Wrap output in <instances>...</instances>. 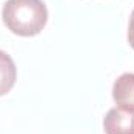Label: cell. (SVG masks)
I'll list each match as a JSON object with an SVG mask.
<instances>
[{"label": "cell", "mask_w": 134, "mask_h": 134, "mask_svg": "<svg viewBox=\"0 0 134 134\" xmlns=\"http://www.w3.org/2000/svg\"><path fill=\"white\" fill-rule=\"evenodd\" d=\"M17 80V69L13 58L0 50V97L8 94Z\"/></svg>", "instance_id": "cell-4"}, {"label": "cell", "mask_w": 134, "mask_h": 134, "mask_svg": "<svg viewBox=\"0 0 134 134\" xmlns=\"http://www.w3.org/2000/svg\"><path fill=\"white\" fill-rule=\"evenodd\" d=\"M112 98L119 108L134 112V73H123L115 80Z\"/></svg>", "instance_id": "cell-3"}, {"label": "cell", "mask_w": 134, "mask_h": 134, "mask_svg": "<svg viewBox=\"0 0 134 134\" xmlns=\"http://www.w3.org/2000/svg\"><path fill=\"white\" fill-rule=\"evenodd\" d=\"M2 19L11 33L31 37L42 31L48 13L42 0H6L2 9Z\"/></svg>", "instance_id": "cell-1"}, {"label": "cell", "mask_w": 134, "mask_h": 134, "mask_svg": "<svg viewBox=\"0 0 134 134\" xmlns=\"http://www.w3.org/2000/svg\"><path fill=\"white\" fill-rule=\"evenodd\" d=\"M128 42H130V45L133 47V50H134V9L131 13L130 25H128Z\"/></svg>", "instance_id": "cell-5"}, {"label": "cell", "mask_w": 134, "mask_h": 134, "mask_svg": "<svg viewBox=\"0 0 134 134\" xmlns=\"http://www.w3.org/2000/svg\"><path fill=\"white\" fill-rule=\"evenodd\" d=\"M106 134H134V112L122 108H112L108 111L103 120Z\"/></svg>", "instance_id": "cell-2"}]
</instances>
